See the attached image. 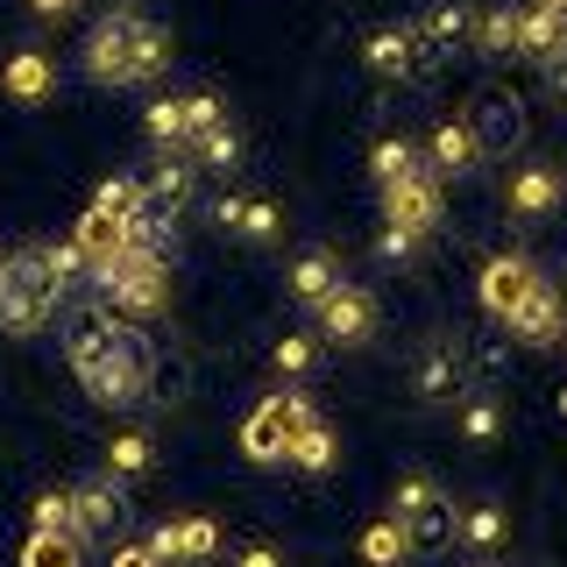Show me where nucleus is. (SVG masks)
Wrapping results in <instances>:
<instances>
[{
    "label": "nucleus",
    "mask_w": 567,
    "mask_h": 567,
    "mask_svg": "<svg viewBox=\"0 0 567 567\" xmlns=\"http://www.w3.org/2000/svg\"><path fill=\"white\" fill-rule=\"evenodd\" d=\"M71 377L85 383V398L106 404V412H128V404L150 398L156 383V354L135 327L121 319H79V341H71Z\"/></svg>",
    "instance_id": "nucleus-1"
},
{
    "label": "nucleus",
    "mask_w": 567,
    "mask_h": 567,
    "mask_svg": "<svg viewBox=\"0 0 567 567\" xmlns=\"http://www.w3.org/2000/svg\"><path fill=\"white\" fill-rule=\"evenodd\" d=\"M79 58H85V79L93 85H150L171 64V29H156L135 8H114L106 22H93Z\"/></svg>",
    "instance_id": "nucleus-2"
},
{
    "label": "nucleus",
    "mask_w": 567,
    "mask_h": 567,
    "mask_svg": "<svg viewBox=\"0 0 567 567\" xmlns=\"http://www.w3.org/2000/svg\"><path fill=\"white\" fill-rule=\"evenodd\" d=\"M100 298L128 319H156L171 312V256H150V248H128L114 270L100 277Z\"/></svg>",
    "instance_id": "nucleus-3"
},
{
    "label": "nucleus",
    "mask_w": 567,
    "mask_h": 567,
    "mask_svg": "<svg viewBox=\"0 0 567 567\" xmlns=\"http://www.w3.org/2000/svg\"><path fill=\"white\" fill-rule=\"evenodd\" d=\"M50 312H58V291H50V277H43V256H35V248H14L8 284H0V333H43Z\"/></svg>",
    "instance_id": "nucleus-4"
},
{
    "label": "nucleus",
    "mask_w": 567,
    "mask_h": 567,
    "mask_svg": "<svg viewBox=\"0 0 567 567\" xmlns=\"http://www.w3.org/2000/svg\"><path fill=\"white\" fill-rule=\"evenodd\" d=\"M412 398L425 404V412H447V404L468 398V354H461V341H425L419 362H412Z\"/></svg>",
    "instance_id": "nucleus-5"
},
{
    "label": "nucleus",
    "mask_w": 567,
    "mask_h": 567,
    "mask_svg": "<svg viewBox=\"0 0 567 567\" xmlns=\"http://www.w3.org/2000/svg\"><path fill=\"white\" fill-rule=\"evenodd\" d=\"M468 128L483 142V164H504V156L525 142V100L504 93V85H483L475 106H468Z\"/></svg>",
    "instance_id": "nucleus-6"
},
{
    "label": "nucleus",
    "mask_w": 567,
    "mask_h": 567,
    "mask_svg": "<svg viewBox=\"0 0 567 567\" xmlns=\"http://www.w3.org/2000/svg\"><path fill=\"white\" fill-rule=\"evenodd\" d=\"M150 142L156 150H185L199 128H213V121H227V106L213 93H171V100H150Z\"/></svg>",
    "instance_id": "nucleus-7"
},
{
    "label": "nucleus",
    "mask_w": 567,
    "mask_h": 567,
    "mask_svg": "<svg viewBox=\"0 0 567 567\" xmlns=\"http://www.w3.org/2000/svg\"><path fill=\"white\" fill-rule=\"evenodd\" d=\"M539 284V262L525 256V248H496V256L483 262V277H475V298H483V312L504 327L511 312H518V298Z\"/></svg>",
    "instance_id": "nucleus-8"
},
{
    "label": "nucleus",
    "mask_w": 567,
    "mask_h": 567,
    "mask_svg": "<svg viewBox=\"0 0 567 567\" xmlns=\"http://www.w3.org/2000/svg\"><path fill=\"white\" fill-rule=\"evenodd\" d=\"M312 319H319V341H341V348H369V341H377V298H369L362 284H341Z\"/></svg>",
    "instance_id": "nucleus-9"
},
{
    "label": "nucleus",
    "mask_w": 567,
    "mask_h": 567,
    "mask_svg": "<svg viewBox=\"0 0 567 567\" xmlns=\"http://www.w3.org/2000/svg\"><path fill=\"white\" fill-rule=\"evenodd\" d=\"M440 206H447V192H440L433 171L419 177H398V185H383V220L390 227H412V235H433L440 227Z\"/></svg>",
    "instance_id": "nucleus-10"
},
{
    "label": "nucleus",
    "mask_w": 567,
    "mask_h": 567,
    "mask_svg": "<svg viewBox=\"0 0 567 567\" xmlns=\"http://www.w3.org/2000/svg\"><path fill=\"white\" fill-rule=\"evenodd\" d=\"M504 333L511 341H525V348H554V341H567V312H560V291L554 284H532V291L518 298V312L504 319Z\"/></svg>",
    "instance_id": "nucleus-11"
},
{
    "label": "nucleus",
    "mask_w": 567,
    "mask_h": 567,
    "mask_svg": "<svg viewBox=\"0 0 567 567\" xmlns=\"http://www.w3.org/2000/svg\"><path fill=\"white\" fill-rule=\"evenodd\" d=\"M567 199V177L554 171V164H518V171H511V185H504V213H511V220H546V213H554Z\"/></svg>",
    "instance_id": "nucleus-12"
},
{
    "label": "nucleus",
    "mask_w": 567,
    "mask_h": 567,
    "mask_svg": "<svg viewBox=\"0 0 567 567\" xmlns=\"http://www.w3.org/2000/svg\"><path fill=\"white\" fill-rule=\"evenodd\" d=\"M425 171H433L440 185H447V177H475V171H483V142H475L468 114L440 121V128L425 135Z\"/></svg>",
    "instance_id": "nucleus-13"
},
{
    "label": "nucleus",
    "mask_w": 567,
    "mask_h": 567,
    "mask_svg": "<svg viewBox=\"0 0 567 567\" xmlns=\"http://www.w3.org/2000/svg\"><path fill=\"white\" fill-rule=\"evenodd\" d=\"M291 433H298V419H291V404H284V390H277V398H262L256 412L241 419V454L270 468V461L291 454Z\"/></svg>",
    "instance_id": "nucleus-14"
},
{
    "label": "nucleus",
    "mask_w": 567,
    "mask_h": 567,
    "mask_svg": "<svg viewBox=\"0 0 567 567\" xmlns=\"http://www.w3.org/2000/svg\"><path fill=\"white\" fill-rule=\"evenodd\" d=\"M362 64L377 71V79H419V64H425L419 29H398V22L369 29V35H362Z\"/></svg>",
    "instance_id": "nucleus-15"
},
{
    "label": "nucleus",
    "mask_w": 567,
    "mask_h": 567,
    "mask_svg": "<svg viewBox=\"0 0 567 567\" xmlns=\"http://www.w3.org/2000/svg\"><path fill=\"white\" fill-rule=\"evenodd\" d=\"M71 504H79V539H106V532L128 518V489H121V475H93V483H79Z\"/></svg>",
    "instance_id": "nucleus-16"
},
{
    "label": "nucleus",
    "mask_w": 567,
    "mask_h": 567,
    "mask_svg": "<svg viewBox=\"0 0 567 567\" xmlns=\"http://www.w3.org/2000/svg\"><path fill=\"white\" fill-rule=\"evenodd\" d=\"M150 554L164 567L171 560H213V554H220V525H213V518H164L150 532Z\"/></svg>",
    "instance_id": "nucleus-17"
},
{
    "label": "nucleus",
    "mask_w": 567,
    "mask_h": 567,
    "mask_svg": "<svg viewBox=\"0 0 567 567\" xmlns=\"http://www.w3.org/2000/svg\"><path fill=\"white\" fill-rule=\"evenodd\" d=\"M142 192H150V206L185 213L192 192H199V164H192L185 150H156V164H150V177H142Z\"/></svg>",
    "instance_id": "nucleus-18"
},
{
    "label": "nucleus",
    "mask_w": 567,
    "mask_h": 567,
    "mask_svg": "<svg viewBox=\"0 0 567 567\" xmlns=\"http://www.w3.org/2000/svg\"><path fill=\"white\" fill-rule=\"evenodd\" d=\"M284 284H291V298L306 312H319L333 291H341V256H333V248H298V262H291V277H284Z\"/></svg>",
    "instance_id": "nucleus-19"
},
{
    "label": "nucleus",
    "mask_w": 567,
    "mask_h": 567,
    "mask_svg": "<svg viewBox=\"0 0 567 567\" xmlns=\"http://www.w3.org/2000/svg\"><path fill=\"white\" fill-rule=\"evenodd\" d=\"M71 241L85 248V270H93V284H100L106 270H114L121 256H128V227H121V220H106V213H85V220L71 227Z\"/></svg>",
    "instance_id": "nucleus-20"
},
{
    "label": "nucleus",
    "mask_w": 567,
    "mask_h": 567,
    "mask_svg": "<svg viewBox=\"0 0 567 567\" xmlns=\"http://www.w3.org/2000/svg\"><path fill=\"white\" fill-rule=\"evenodd\" d=\"M567 50V14H554V8H518V58H532V64H554Z\"/></svg>",
    "instance_id": "nucleus-21"
},
{
    "label": "nucleus",
    "mask_w": 567,
    "mask_h": 567,
    "mask_svg": "<svg viewBox=\"0 0 567 567\" xmlns=\"http://www.w3.org/2000/svg\"><path fill=\"white\" fill-rule=\"evenodd\" d=\"M0 93H8V100H50V93H58V64H50L43 58V50H14V58H8V71H0Z\"/></svg>",
    "instance_id": "nucleus-22"
},
{
    "label": "nucleus",
    "mask_w": 567,
    "mask_h": 567,
    "mask_svg": "<svg viewBox=\"0 0 567 567\" xmlns=\"http://www.w3.org/2000/svg\"><path fill=\"white\" fill-rule=\"evenodd\" d=\"M284 461H291L298 475H333V468H341V433H333L327 419L298 425V433H291V454H284Z\"/></svg>",
    "instance_id": "nucleus-23"
},
{
    "label": "nucleus",
    "mask_w": 567,
    "mask_h": 567,
    "mask_svg": "<svg viewBox=\"0 0 567 567\" xmlns=\"http://www.w3.org/2000/svg\"><path fill=\"white\" fill-rule=\"evenodd\" d=\"M412 29H419L425 50H454V43H468V35H475V8H468V0H433Z\"/></svg>",
    "instance_id": "nucleus-24"
},
{
    "label": "nucleus",
    "mask_w": 567,
    "mask_h": 567,
    "mask_svg": "<svg viewBox=\"0 0 567 567\" xmlns=\"http://www.w3.org/2000/svg\"><path fill=\"white\" fill-rule=\"evenodd\" d=\"M404 532H412V554H447V546L461 539V511L440 496V504H425L419 518H404Z\"/></svg>",
    "instance_id": "nucleus-25"
},
{
    "label": "nucleus",
    "mask_w": 567,
    "mask_h": 567,
    "mask_svg": "<svg viewBox=\"0 0 567 567\" xmlns=\"http://www.w3.org/2000/svg\"><path fill=\"white\" fill-rule=\"evenodd\" d=\"M369 171H377V185L419 177V171H425V150H419L412 135H377V142H369Z\"/></svg>",
    "instance_id": "nucleus-26"
},
{
    "label": "nucleus",
    "mask_w": 567,
    "mask_h": 567,
    "mask_svg": "<svg viewBox=\"0 0 567 567\" xmlns=\"http://www.w3.org/2000/svg\"><path fill=\"white\" fill-rule=\"evenodd\" d=\"M504 539H511L504 504H461V546H468V554H496Z\"/></svg>",
    "instance_id": "nucleus-27"
},
{
    "label": "nucleus",
    "mask_w": 567,
    "mask_h": 567,
    "mask_svg": "<svg viewBox=\"0 0 567 567\" xmlns=\"http://www.w3.org/2000/svg\"><path fill=\"white\" fill-rule=\"evenodd\" d=\"M185 156L199 171H235L241 164V135H235V121H213V128H199L185 142Z\"/></svg>",
    "instance_id": "nucleus-28"
},
{
    "label": "nucleus",
    "mask_w": 567,
    "mask_h": 567,
    "mask_svg": "<svg viewBox=\"0 0 567 567\" xmlns=\"http://www.w3.org/2000/svg\"><path fill=\"white\" fill-rule=\"evenodd\" d=\"M142 206H150V192H142V177H135V171H114V177H106V185L93 192V213H106V220H121V227H128Z\"/></svg>",
    "instance_id": "nucleus-29"
},
{
    "label": "nucleus",
    "mask_w": 567,
    "mask_h": 567,
    "mask_svg": "<svg viewBox=\"0 0 567 567\" xmlns=\"http://www.w3.org/2000/svg\"><path fill=\"white\" fill-rule=\"evenodd\" d=\"M35 256H43V277H50V291H58V298H64L79 277L93 284V270H85V248L71 241V235H64V241H35Z\"/></svg>",
    "instance_id": "nucleus-30"
},
{
    "label": "nucleus",
    "mask_w": 567,
    "mask_h": 567,
    "mask_svg": "<svg viewBox=\"0 0 567 567\" xmlns=\"http://www.w3.org/2000/svg\"><path fill=\"white\" fill-rule=\"evenodd\" d=\"M475 50H483V58H511V50H518V8H511V0H496V8L475 14Z\"/></svg>",
    "instance_id": "nucleus-31"
},
{
    "label": "nucleus",
    "mask_w": 567,
    "mask_h": 567,
    "mask_svg": "<svg viewBox=\"0 0 567 567\" xmlns=\"http://www.w3.org/2000/svg\"><path fill=\"white\" fill-rule=\"evenodd\" d=\"M362 560L369 567H404L412 560V532H404V518H377L362 532Z\"/></svg>",
    "instance_id": "nucleus-32"
},
{
    "label": "nucleus",
    "mask_w": 567,
    "mask_h": 567,
    "mask_svg": "<svg viewBox=\"0 0 567 567\" xmlns=\"http://www.w3.org/2000/svg\"><path fill=\"white\" fill-rule=\"evenodd\" d=\"M22 567H85V546H79V532H29V546H22Z\"/></svg>",
    "instance_id": "nucleus-33"
},
{
    "label": "nucleus",
    "mask_w": 567,
    "mask_h": 567,
    "mask_svg": "<svg viewBox=\"0 0 567 567\" xmlns=\"http://www.w3.org/2000/svg\"><path fill=\"white\" fill-rule=\"evenodd\" d=\"M461 440H468V447H496V440H504V404L496 398H461Z\"/></svg>",
    "instance_id": "nucleus-34"
},
{
    "label": "nucleus",
    "mask_w": 567,
    "mask_h": 567,
    "mask_svg": "<svg viewBox=\"0 0 567 567\" xmlns=\"http://www.w3.org/2000/svg\"><path fill=\"white\" fill-rule=\"evenodd\" d=\"M235 235H241V241H256V248H270V241L284 235V206H277V199H262V192H248Z\"/></svg>",
    "instance_id": "nucleus-35"
},
{
    "label": "nucleus",
    "mask_w": 567,
    "mask_h": 567,
    "mask_svg": "<svg viewBox=\"0 0 567 567\" xmlns=\"http://www.w3.org/2000/svg\"><path fill=\"white\" fill-rule=\"evenodd\" d=\"M150 461H156V447H150V433H114L106 440V475H150Z\"/></svg>",
    "instance_id": "nucleus-36"
},
{
    "label": "nucleus",
    "mask_w": 567,
    "mask_h": 567,
    "mask_svg": "<svg viewBox=\"0 0 567 567\" xmlns=\"http://www.w3.org/2000/svg\"><path fill=\"white\" fill-rule=\"evenodd\" d=\"M270 369H277V377H312V369H319V333H284V341L270 348Z\"/></svg>",
    "instance_id": "nucleus-37"
},
{
    "label": "nucleus",
    "mask_w": 567,
    "mask_h": 567,
    "mask_svg": "<svg viewBox=\"0 0 567 567\" xmlns=\"http://www.w3.org/2000/svg\"><path fill=\"white\" fill-rule=\"evenodd\" d=\"M425 504H440V483L425 468H412V475H398V489H390V518H419Z\"/></svg>",
    "instance_id": "nucleus-38"
},
{
    "label": "nucleus",
    "mask_w": 567,
    "mask_h": 567,
    "mask_svg": "<svg viewBox=\"0 0 567 567\" xmlns=\"http://www.w3.org/2000/svg\"><path fill=\"white\" fill-rule=\"evenodd\" d=\"M35 532H79V504H71V489H43V496H35Z\"/></svg>",
    "instance_id": "nucleus-39"
},
{
    "label": "nucleus",
    "mask_w": 567,
    "mask_h": 567,
    "mask_svg": "<svg viewBox=\"0 0 567 567\" xmlns=\"http://www.w3.org/2000/svg\"><path fill=\"white\" fill-rule=\"evenodd\" d=\"M419 248H425V235H412V227H390V220H383V235H377V256H383V262H412Z\"/></svg>",
    "instance_id": "nucleus-40"
},
{
    "label": "nucleus",
    "mask_w": 567,
    "mask_h": 567,
    "mask_svg": "<svg viewBox=\"0 0 567 567\" xmlns=\"http://www.w3.org/2000/svg\"><path fill=\"white\" fill-rule=\"evenodd\" d=\"M241 199H248V192H220V199H213V227H220V235L241 227Z\"/></svg>",
    "instance_id": "nucleus-41"
},
{
    "label": "nucleus",
    "mask_w": 567,
    "mask_h": 567,
    "mask_svg": "<svg viewBox=\"0 0 567 567\" xmlns=\"http://www.w3.org/2000/svg\"><path fill=\"white\" fill-rule=\"evenodd\" d=\"M114 567H164V560L150 554V539H142V546H114Z\"/></svg>",
    "instance_id": "nucleus-42"
},
{
    "label": "nucleus",
    "mask_w": 567,
    "mask_h": 567,
    "mask_svg": "<svg viewBox=\"0 0 567 567\" xmlns=\"http://www.w3.org/2000/svg\"><path fill=\"white\" fill-rule=\"evenodd\" d=\"M235 567H284V554H277V546H241Z\"/></svg>",
    "instance_id": "nucleus-43"
},
{
    "label": "nucleus",
    "mask_w": 567,
    "mask_h": 567,
    "mask_svg": "<svg viewBox=\"0 0 567 567\" xmlns=\"http://www.w3.org/2000/svg\"><path fill=\"white\" fill-rule=\"evenodd\" d=\"M35 14H43V22H64V14H79V0H29Z\"/></svg>",
    "instance_id": "nucleus-44"
},
{
    "label": "nucleus",
    "mask_w": 567,
    "mask_h": 567,
    "mask_svg": "<svg viewBox=\"0 0 567 567\" xmlns=\"http://www.w3.org/2000/svg\"><path fill=\"white\" fill-rule=\"evenodd\" d=\"M546 93H554V100H567V50H560L554 64H546Z\"/></svg>",
    "instance_id": "nucleus-45"
},
{
    "label": "nucleus",
    "mask_w": 567,
    "mask_h": 567,
    "mask_svg": "<svg viewBox=\"0 0 567 567\" xmlns=\"http://www.w3.org/2000/svg\"><path fill=\"white\" fill-rule=\"evenodd\" d=\"M554 419H560V425H567V383H560V390H554Z\"/></svg>",
    "instance_id": "nucleus-46"
},
{
    "label": "nucleus",
    "mask_w": 567,
    "mask_h": 567,
    "mask_svg": "<svg viewBox=\"0 0 567 567\" xmlns=\"http://www.w3.org/2000/svg\"><path fill=\"white\" fill-rule=\"evenodd\" d=\"M539 8H554V14H567V0H539Z\"/></svg>",
    "instance_id": "nucleus-47"
},
{
    "label": "nucleus",
    "mask_w": 567,
    "mask_h": 567,
    "mask_svg": "<svg viewBox=\"0 0 567 567\" xmlns=\"http://www.w3.org/2000/svg\"><path fill=\"white\" fill-rule=\"evenodd\" d=\"M0 284H8V256H0Z\"/></svg>",
    "instance_id": "nucleus-48"
}]
</instances>
